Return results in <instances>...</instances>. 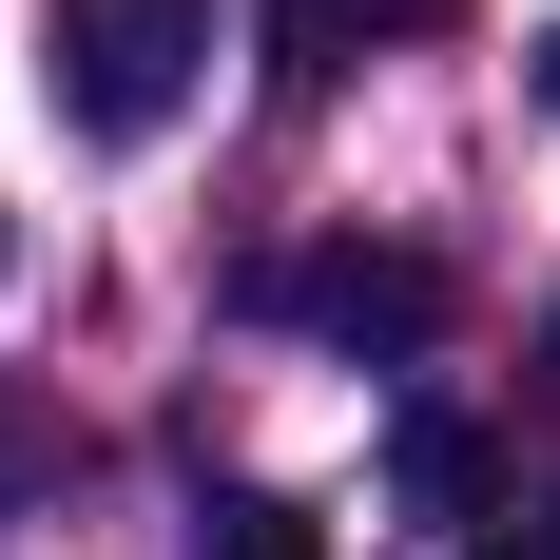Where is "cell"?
<instances>
[{"mask_svg":"<svg viewBox=\"0 0 560 560\" xmlns=\"http://www.w3.org/2000/svg\"><path fill=\"white\" fill-rule=\"evenodd\" d=\"M39 20H58V116L116 136V155H136V136L194 97V58H213V0H39Z\"/></svg>","mask_w":560,"mask_h":560,"instance_id":"6da1fadb","label":"cell"},{"mask_svg":"<svg viewBox=\"0 0 560 560\" xmlns=\"http://www.w3.org/2000/svg\"><path fill=\"white\" fill-rule=\"evenodd\" d=\"M271 310L290 329H329V348H445V271H425V252H290L271 271Z\"/></svg>","mask_w":560,"mask_h":560,"instance_id":"7a4b0ae2","label":"cell"},{"mask_svg":"<svg viewBox=\"0 0 560 560\" xmlns=\"http://www.w3.org/2000/svg\"><path fill=\"white\" fill-rule=\"evenodd\" d=\"M368 20H445V0H271V97H329Z\"/></svg>","mask_w":560,"mask_h":560,"instance_id":"3957f363","label":"cell"},{"mask_svg":"<svg viewBox=\"0 0 560 560\" xmlns=\"http://www.w3.org/2000/svg\"><path fill=\"white\" fill-rule=\"evenodd\" d=\"M387 483H406L425 522H464V503H483V425H445V406H406V445H387Z\"/></svg>","mask_w":560,"mask_h":560,"instance_id":"277c9868","label":"cell"},{"mask_svg":"<svg viewBox=\"0 0 560 560\" xmlns=\"http://www.w3.org/2000/svg\"><path fill=\"white\" fill-rule=\"evenodd\" d=\"M194 560H329V541H310V503L232 483V503H194Z\"/></svg>","mask_w":560,"mask_h":560,"instance_id":"5b68a950","label":"cell"},{"mask_svg":"<svg viewBox=\"0 0 560 560\" xmlns=\"http://www.w3.org/2000/svg\"><path fill=\"white\" fill-rule=\"evenodd\" d=\"M39 483H58V406L0 387V503H39Z\"/></svg>","mask_w":560,"mask_h":560,"instance_id":"8992f818","label":"cell"},{"mask_svg":"<svg viewBox=\"0 0 560 560\" xmlns=\"http://www.w3.org/2000/svg\"><path fill=\"white\" fill-rule=\"evenodd\" d=\"M522 78H541V116H560V39H541V58H522Z\"/></svg>","mask_w":560,"mask_h":560,"instance_id":"52a82bcc","label":"cell"},{"mask_svg":"<svg viewBox=\"0 0 560 560\" xmlns=\"http://www.w3.org/2000/svg\"><path fill=\"white\" fill-rule=\"evenodd\" d=\"M503 560H541V541H503Z\"/></svg>","mask_w":560,"mask_h":560,"instance_id":"ba28073f","label":"cell"},{"mask_svg":"<svg viewBox=\"0 0 560 560\" xmlns=\"http://www.w3.org/2000/svg\"><path fill=\"white\" fill-rule=\"evenodd\" d=\"M541 368H560V329H541Z\"/></svg>","mask_w":560,"mask_h":560,"instance_id":"9c48e42d","label":"cell"},{"mask_svg":"<svg viewBox=\"0 0 560 560\" xmlns=\"http://www.w3.org/2000/svg\"><path fill=\"white\" fill-rule=\"evenodd\" d=\"M541 560H560V522H541Z\"/></svg>","mask_w":560,"mask_h":560,"instance_id":"30bf717a","label":"cell"}]
</instances>
